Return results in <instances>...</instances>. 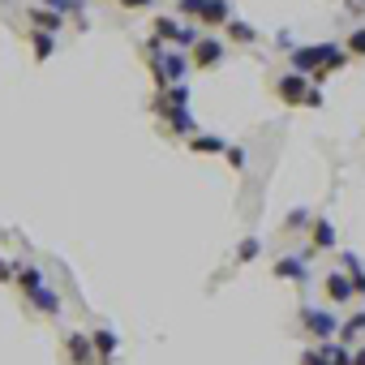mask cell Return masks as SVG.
I'll list each match as a JSON object with an SVG mask.
<instances>
[{"instance_id": "obj_29", "label": "cell", "mask_w": 365, "mask_h": 365, "mask_svg": "<svg viewBox=\"0 0 365 365\" xmlns=\"http://www.w3.org/2000/svg\"><path fill=\"white\" fill-rule=\"evenodd\" d=\"M327 103V95L318 91V82H314V91H309V99H305V108H322Z\"/></svg>"}, {"instance_id": "obj_20", "label": "cell", "mask_w": 365, "mask_h": 365, "mask_svg": "<svg viewBox=\"0 0 365 365\" xmlns=\"http://www.w3.org/2000/svg\"><path fill=\"white\" fill-rule=\"evenodd\" d=\"M344 271L352 275V284H356V297H365V271H361V258H356V254H344Z\"/></svg>"}, {"instance_id": "obj_16", "label": "cell", "mask_w": 365, "mask_h": 365, "mask_svg": "<svg viewBox=\"0 0 365 365\" xmlns=\"http://www.w3.org/2000/svg\"><path fill=\"white\" fill-rule=\"evenodd\" d=\"M14 279H18V288H22L26 297H31L35 288H43V271H39L35 262H26V258L18 262V275H14Z\"/></svg>"}, {"instance_id": "obj_15", "label": "cell", "mask_w": 365, "mask_h": 365, "mask_svg": "<svg viewBox=\"0 0 365 365\" xmlns=\"http://www.w3.org/2000/svg\"><path fill=\"white\" fill-rule=\"evenodd\" d=\"M26 39H31V48H35V61H48V56L56 52V35H52V31H35V26H26Z\"/></svg>"}, {"instance_id": "obj_23", "label": "cell", "mask_w": 365, "mask_h": 365, "mask_svg": "<svg viewBox=\"0 0 365 365\" xmlns=\"http://www.w3.org/2000/svg\"><path fill=\"white\" fill-rule=\"evenodd\" d=\"M361 331H365V314H356V318H348V322H344V327H339V339H344V344H348V339H356V335H361Z\"/></svg>"}, {"instance_id": "obj_8", "label": "cell", "mask_w": 365, "mask_h": 365, "mask_svg": "<svg viewBox=\"0 0 365 365\" xmlns=\"http://www.w3.org/2000/svg\"><path fill=\"white\" fill-rule=\"evenodd\" d=\"M288 65L297 69V73H318L322 69V43H305V48H292V56H288Z\"/></svg>"}, {"instance_id": "obj_2", "label": "cell", "mask_w": 365, "mask_h": 365, "mask_svg": "<svg viewBox=\"0 0 365 365\" xmlns=\"http://www.w3.org/2000/svg\"><path fill=\"white\" fill-rule=\"evenodd\" d=\"M271 91L279 95V103H288V108H305V99H309V91H314V78L288 69V73H279V78L271 82Z\"/></svg>"}, {"instance_id": "obj_5", "label": "cell", "mask_w": 365, "mask_h": 365, "mask_svg": "<svg viewBox=\"0 0 365 365\" xmlns=\"http://www.w3.org/2000/svg\"><path fill=\"white\" fill-rule=\"evenodd\" d=\"M224 56H228V43H224V39H215V35H202V39L190 48L194 69H220V65H224Z\"/></svg>"}, {"instance_id": "obj_19", "label": "cell", "mask_w": 365, "mask_h": 365, "mask_svg": "<svg viewBox=\"0 0 365 365\" xmlns=\"http://www.w3.org/2000/svg\"><path fill=\"white\" fill-rule=\"evenodd\" d=\"M258 254H262V241L258 237H245L241 245H237V262L245 267V262H258Z\"/></svg>"}, {"instance_id": "obj_17", "label": "cell", "mask_w": 365, "mask_h": 365, "mask_svg": "<svg viewBox=\"0 0 365 365\" xmlns=\"http://www.w3.org/2000/svg\"><path fill=\"white\" fill-rule=\"evenodd\" d=\"M224 35H228L232 43H241V48H250V43H258V31H254L250 22H241V18H232V22L224 26Z\"/></svg>"}, {"instance_id": "obj_25", "label": "cell", "mask_w": 365, "mask_h": 365, "mask_svg": "<svg viewBox=\"0 0 365 365\" xmlns=\"http://www.w3.org/2000/svg\"><path fill=\"white\" fill-rule=\"evenodd\" d=\"M301 365H331V356H327L322 348H305V352H301Z\"/></svg>"}, {"instance_id": "obj_14", "label": "cell", "mask_w": 365, "mask_h": 365, "mask_svg": "<svg viewBox=\"0 0 365 365\" xmlns=\"http://www.w3.org/2000/svg\"><path fill=\"white\" fill-rule=\"evenodd\" d=\"M91 339H95V352H99V361H103V365H112V356H116V348H120L116 331L99 327V331H91Z\"/></svg>"}, {"instance_id": "obj_12", "label": "cell", "mask_w": 365, "mask_h": 365, "mask_svg": "<svg viewBox=\"0 0 365 365\" xmlns=\"http://www.w3.org/2000/svg\"><path fill=\"white\" fill-rule=\"evenodd\" d=\"M185 146H190L194 155H224V150H228V142H224L220 133H190Z\"/></svg>"}, {"instance_id": "obj_27", "label": "cell", "mask_w": 365, "mask_h": 365, "mask_svg": "<svg viewBox=\"0 0 365 365\" xmlns=\"http://www.w3.org/2000/svg\"><path fill=\"white\" fill-rule=\"evenodd\" d=\"M18 275V262H9V258H0V284H9Z\"/></svg>"}, {"instance_id": "obj_22", "label": "cell", "mask_w": 365, "mask_h": 365, "mask_svg": "<svg viewBox=\"0 0 365 365\" xmlns=\"http://www.w3.org/2000/svg\"><path fill=\"white\" fill-rule=\"evenodd\" d=\"M322 352L331 356V365H352V352H348L344 344H331V339H327V344H322Z\"/></svg>"}, {"instance_id": "obj_31", "label": "cell", "mask_w": 365, "mask_h": 365, "mask_svg": "<svg viewBox=\"0 0 365 365\" xmlns=\"http://www.w3.org/2000/svg\"><path fill=\"white\" fill-rule=\"evenodd\" d=\"M352 365H365V348H356V352H352Z\"/></svg>"}, {"instance_id": "obj_4", "label": "cell", "mask_w": 365, "mask_h": 365, "mask_svg": "<svg viewBox=\"0 0 365 365\" xmlns=\"http://www.w3.org/2000/svg\"><path fill=\"white\" fill-rule=\"evenodd\" d=\"M61 352H65L69 365H103L99 352H95V339H91L86 331H69V335L61 339Z\"/></svg>"}, {"instance_id": "obj_21", "label": "cell", "mask_w": 365, "mask_h": 365, "mask_svg": "<svg viewBox=\"0 0 365 365\" xmlns=\"http://www.w3.org/2000/svg\"><path fill=\"white\" fill-rule=\"evenodd\" d=\"M344 48H348V56H352V61H365V26H356V31L344 39Z\"/></svg>"}, {"instance_id": "obj_18", "label": "cell", "mask_w": 365, "mask_h": 365, "mask_svg": "<svg viewBox=\"0 0 365 365\" xmlns=\"http://www.w3.org/2000/svg\"><path fill=\"white\" fill-rule=\"evenodd\" d=\"M309 224H314V215H309V211H288L284 232H288V237H297V232H309Z\"/></svg>"}, {"instance_id": "obj_24", "label": "cell", "mask_w": 365, "mask_h": 365, "mask_svg": "<svg viewBox=\"0 0 365 365\" xmlns=\"http://www.w3.org/2000/svg\"><path fill=\"white\" fill-rule=\"evenodd\" d=\"M224 163L237 168V172H245V146H228V150H224Z\"/></svg>"}, {"instance_id": "obj_9", "label": "cell", "mask_w": 365, "mask_h": 365, "mask_svg": "<svg viewBox=\"0 0 365 365\" xmlns=\"http://www.w3.org/2000/svg\"><path fill=\"white\" fill-rule=\"evenodd\" d=\"M26 22H31L35 31H52V35H61L69 18H65L61 9H52V5H43V9H26Z\"/></svg>"}, {"instance_id": "obj_11", "label": "cell", "mask_w": 365, "mask_h": 365, "mask_svg": "<svg viewBox=\"0 0 365 365\" xmlns=\"http://www.w3.org/2000/svg\"><path fill=\"white\" fill-rule=\"evenodd\" d=\"M26 305L35 309V314H43V318H61V297L43 284V288H35L31 297H26Z\"/></svg>"}, {"instance_id": "obj_30", "label": "cell", "mask_w": 365, "mask_h": 365, "mask_svg": "<svg viewBox=\"0 0 365 365\" xmlns=\"http://www.w3.org/2000/svg\"><path fill=\"white\" fill-rule=\"evenodd\" d=\"M344 9H348V14H356V18H361V14H365V0H344Z\"/></svg>"}, {"instance_id": "obj_28", "label": "cell", "mask_w": 365, "mask_h": 365, "mask_svg": "<svg viewBox=\"0 0 365 365\" xmlns=\"http://www.w3.org/2000/svg\"><path fill=\"white\" fill-rule=\"evenodd\" d=\"M116 5H120V9H129V14H133V9H150V5H155V0H116Z\"/></svg>"}, {"instance_id": "obj_3", "label": "cell", "mask_w": 365, "mask_h": 365, "mask_svg": "<svg viewBox=\"0 0 365 365\" xmlns=\"http://www.w3.org/2000/svg\"><path fill=\"white\" fill-rule=\"evenodd\" d=\"M150 112L163 120L159 129H168L172 138H190V133H198V125H194L190 108H176V103H159V99H150Z\"/></svg>"}, {"instance_id": "obj_10", "label": "cell", "mask_w": 365, "mask_h": 365, "mask_svg": "<svg viewBox=\"0 0 365 365\" xmlns=\"http://www.w3.org/2000/svg\"><path fill=\"white\" fill-rule=\"evenodd\" d=\"M271 271H275V279H292V284H305V279H309V267H305V258H297V254H284Z\"/></svg>"}, {"instance_id": "obj_1", "label": "cell", "mask_w": 365, "mask_h": 365, "mask_svg": "<svg viewBox=\"0 0 365 365\" xmlns=\"http://www.w3.org/2000/svg\"><path fill=\"white\" fill-rule=\"evenodd\" d=\"M176 9H180V18H185V22H198L207 31L232 22V5H228V0H176Z\"/></svg>"}, {"instance_id": "obj_6", "label": "cell", "mask_w": 365, "mask_h": 365, "mask_svg": "<svg viewBox=\"0 0 365 365\" xmlns=\"http://www.w3.org/2000/svg\"><path fill=\"white\" fill-rule=\"evenodd\" d=\"M301 322H305V327H309V335H314V339H322V344L339 335V327H335V318H331L327 309H314V305H301Z\"/></svg>"}, {"instance_id": "obj_13", "label": "cell", "mask_w": 365, "mask_h": 365, "mask_svg": "<svg viewBox=\"0 0 365 365\" xmlns=\"http://www.w3.org/2000/svg\"><path fill=\"white\" fill-rule=\"evenodd\" d=\"M331 245H335V224L318 215V220L309 224V250L318 254V250H331Z\"/></svg>"}, {"instance_id": "obj_7", "label": "cell", "mask_w": 365, "mask_h": 365, "mask_svg": "<svg viewBox=\"0 0 365 365\" xmlns=\"http://www.w3.org/2000/svg\"><path fill=\"white\" fill-rule=\"evenodd\" d=\"M322 292H327V301H331V305H348V301L356 297V284H352V275L331 271V275L322 279Z\"/></svg>"}, {"instance_id": "obj_26", "label": "cell", "mask_w": 365, "mask_h": 365, "mask_svg": "<svg viewBox=\"0 0 365 365\" xmlns=\"http://www.w3.org/2000/svg\"><path fill=\"white\" fill-rule=\"evenodd\" d=\"M48 5H52V9H61L65 18H69V14H73V18L82 14V0H48Z\"/></svg>"}]
</instances>
